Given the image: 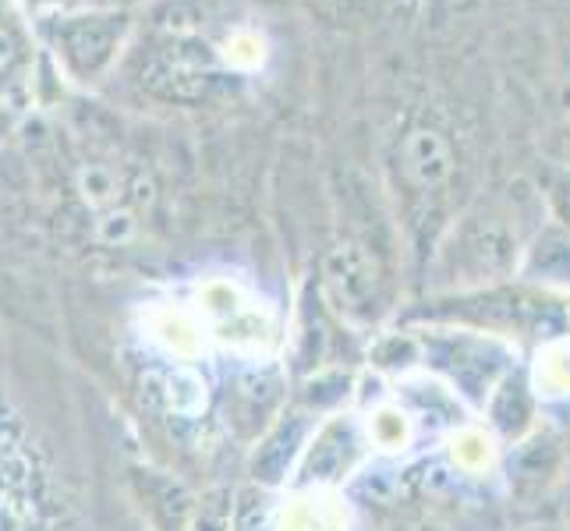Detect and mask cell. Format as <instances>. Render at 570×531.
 Here are the masks:
<instances>
[{"label": "cell", "mask_w": 570, "mask_h": 531, "mask_svg": "<svg viewBox=\"0 0 570 531\" xmlns=\"http://www.w3.org/2000/svg\"><path fill=\"white\" fill-rule=\"evenodd\" d=\"M546 220V195L524 177L475 191L429 255L425 291L461 294L518 281L524 248Z\"/></svg>", "instance_id": "obj_1"}, {"label": "cell", "mask_w": 570, "mask_h": 531, "mask_svg": "<svg viewBox=\"0 0 570 531\" xmlns=\"http://www.w3.org/2000/svg\"><path fill=\"white\" fill-rule=\"evenodd\" d=\"M386 177L404 238L422 273L443 230L468 206L461 146L436 121H407L386 149Z\"/></svg>", "instance_id": "obj_2"}, {"label": "cell", "mask_w": 570, "mask_h": 531, "mask_svg": "<svg viewBox=\"0 0 570 531\" xmlns=\"http://www.w3.org/2000/svg\"><path fill=\"white\" fill-rule=\"evenodd\" d=\"M404 326H458L507 344L514 341V347H542L570 337V294H553L524 281L461 294H425L415 308L404 312Z\"/></svg>", "instance_id": "obj_3"}, {"label": "cell", "mask_w": 570, "mask_h": 531, "mask_svg": "<svg viewBox=\"0 0 570 531\" xmlns=\"http://www.w3.org/2000/svg\"><path fill=\"white\" fill-rule=\"evenodd\" d=\"M36 39L50 50L65 78L75 86H96L125 61L135 36V11L75 4L36 22Z\"/></svg>", "instance_id": "obj_4"}, {"label": "cell", "mask_w": 570, "mask_h": 531, "mask_svg": "<svg viewBox=\"0 0 570 531\" xmlns=\"http://www.w3.org/2000/svg\"><path fill=\"white\" fill-rule=\"evenodd\" d=\"M135 86L167 107H203L230 78L220 53L195 32H153L128 61Z\"/></svg>", "instance_id": "obj_5"}, {"label": "cell", "mask_w": 570, "mask_h": 531, "mask_svg": "<svg viewBox=\"0 0 570 531\" xmlns=\"http://www.w3.org/2000/svg\"><path fill=\"white\" fill-rule=\"evenodd\" d=\"M390 252L368 234H344L320 269L323 302L351 326H376L393 308Z\"/></svg>", "instance_id": "obj_6"}, {"label": "cell", "mask_w": 570, "mask_h": 531, "mask_svg": "<svg viewBox=\"0 0 570 531\" xmlns=\"http://www.w3.org/2000/svg\"><path fill=\"white\" fill-rule=\"evenodd\" d=\"M415 333L419 344V362L425 368H436L440 376L471 404L485 407L489 393L510 372V362H518V347L507 341L485 337L475 330H458V326H407Z\"/></svg>", "instance_id": "obj_7"}, {"label": "cell", "mask_w": 570, "mask_h": 531, "mask_svg": "<svg viewBox=\"0 0 570 531\" xmlns=\"http://www.w3.org/2000/svg\"><path fill=\"white\" fill-rule=\"evenodd\" d=\"M372 454L365 422L355 411H333L320 422L305 446V454L294 468L291 489H341L358 475Z\"/></svg>", "instance_id": "obj_8"}, {"label": "cell", "mask_w": 570, "mask_h": 531, "mask_svg": "<svg viewBox=\"0 0 570 531\" xmlns=\"http://www.w3.org/2000/svg\"><path fill=\"white\" fill-rule=\"evenodd\" d=\"M206 312L213 319L216 337H220L224 344H230V347L248 351V354H269L273 347L281 344V333H277L273 316L263 305H255L252 298H245L242 291L213 287L206 294Z\"/></svg>", "instance_id": "obj_9"}, {"label": "cell", "mask_w": 570, "mask_h": 531, "mask_svg": "<svg viewBox=\"0 0 570 531\" xmlns=\"http://www.w3.org/2000/svg\"><path fill=\"white\" fill-rule=\"evenodd\" d=\"M320 429V411L316 407H291L287 415L277 419V425L269 429V436L259 443L252 458V479L259 482L263 489H273V485H284L294 468H298L305 446L312 440V432Z\"/></svg>", "instance_id": "obj_10"}, {"label": "cell", "mask_w": 570, "mask_h": 531, "mask_svg": "<svg viewBox=\"0 0 570 531\" xmlns=\"http://www.w3.org/2000/svg\"><path fill=\"white\" fill-rule=\"evenodd\" d=\"M563 471V443L553 429H535L532 436L510 446L507 479L518 500H539Z\"/></svg>", "instance_id": "obj_11"}, {"label": "cell", "mask_w": 570, "mask_h": 531, "mask_svg": "<svg viewBox=\"0 0 570 531\" xmlns=\"http://www.w3.org/2000/svg\"><path fill=\"white\" fill-rule=\"evenodd\" d=\"M535 415H539V397H535L532 383H528V372H521L514 365L485 401L489 432H493L503 446H514L539 429Z\"/></svg>", "instance_id": "obj_12"}, {"label": "cell", "mask_w": 570, "mask_h": 531, "mask_svg": "<svg viewBox=\"0 0 570 531\" xmlns=\"http://www.w3.org/2000/svg\"><path fill=\"white\" fill-rule=\"evenodd\" d=\"M518 281L553 294H570V227L549 216L524 248Z\"/></svg>", "instance_id": "obj_13"}, {"label": "cell", "mask_w": 570, "mask_h": 531, "mask_svg": "<svg viewBox=\"0 0 570 531\" xmlns=\"http://www.w3.org/2000/svg\"><path fill=\"white\" fill-rule=\"evenodd\" d=\"M273 531H351V507L341 489H291Z\"/></svg>", "instance_id": "obj_14"}, {"label": "cell", "mask_w": 570, "mask_h": 531, "mask_svg": "<svg viewBox=\"0 0 570 531\" xmlns=\"http://www.w3.org/2000/svg\"><path fill=\"white\" fill-rule=\"evenodd\" d=\"M36 29L14 0H0V96L22 92L36 68Z\"/></svg>", "instance_id": "obj_15"}, {"label": "cell", "mask_w": 570, "mask_h": 531, "mask_svg": "<svg viewBox=\"0 0 570 531\" xmlns=\"http://www.w3.org/2000/svg\"><path fill=\"white\" fill-rule=\"evenodd\" d=\"M365 432L372 450H380L386 458H401L404 450L415 443V411L404 407L401 397H383L365 411Z\"/></svg>", "instance_id": "obj_16"}, {"label": "cell", "mask_w": 570, "mask_h": 531, "mask_svg": "<svg viewBox=\"0 0 570 531\" xmlns=\"http://www.w3.org/2000/svg\"><path fill=\"white\" fill-rule=\"evenodd\" d=\"M500 440L489 432V425H461L446 440V461L461 475H493L500 464Z\"/></svg>", "instance_id": "obj_17"}, {"label": "cell", "mask_w": 570, "mask_h": 531, "mask_svg": "<svg viewBox=\"0 0 570 531\" xmlns=\"http://www.w3.org/2000/svg\"><path fill=\"white\" fill-rule=\"evenodd\" d=\"M528 383H532L539 404L570 401V337L535 347L532 365H528Z\"/></svg>", "instance_id": "obj_18"}, {"label": "cell", "mask_w": 570, "mask_h": 531, "mask_svg": "<svg viewBox=\"0 0 570 531\" xmlns=\"http://www.w3.org/2000/svg\"><path fill=\"white\" fill-rule=\"evenodd\" d=\"M273 524H277V503L269 500L266 489H245L234 503L230 531H273Z\"/></svg>", "instance_id": "obj_19"}, {"label": "cell", "mask_w": 570, "mask_h": 531, "mask_svg": "<svg viewBox=\"0 0 570 531\" xmlns=\"http://www.w3.org/2000/svg\"><path fill=\"white\" fill-rule=\"evenodd\" d=\"M553 153L560 167H570V61L563 65L553 89Z\"/></svg>", "instance_id": "obj_20"}, {"label": "cell", "mask_w": 570, "mask_h": 531, "mask_svg": "<svg viewBox=\"0 0 570 531\" xmlns=\"http://www.w3.org/2000/svg\"><path fill=\"white\" fill-rule=\"evenodd\" d=\"M546 195V209L553 216L557 224L570 227V167H560L553 177H549V185L542 188Z\"/></svg>", "instance_id": "obj_21"}, {"label": "cell", "mask_w": 570, "mask_h": 531, "mask_svg": "<svg viewBox=\"0 0 570 531\" xmlns=\"http://www.w3.org/2000/svg\"><path fill=\"white\" fill-rule=\"evenodd\" d=\"M14 4L22 8V14L36 26V22H43V18H50V14H57V11L75 8L78 0H14Z\"/></svg>", "instance_id": "obj_22"}, {"label": "cell", "mask_w": 570, "mask_h": 531, "mask_svg": "<svg viewBox=\"0 0 570 531\" xmlns=\"http://www.w3.org/2000/svg\"><path fill=\"white\" fill-rule=\"evenodd\" d=\"M82 4H92V8H121V11H135L146 0H82Z\"/></svg>", "instance_id": "obj_23"}, {"label": "cell", "mask_w": 570, "mask_h": 531, "mask_svg": "<svg viewBox=\"0 0 570 531\" xmlns=\"http://www.w3.org/2000/svg\"><path fill=\"white\" fill-rule=\"evenodd\" d=\"M567 518H570V475H567Z\"/></svg>", "instance_id": "obj_24"}, {"label": "cell", "mask_w": 570, "mask_h": 531, "mask_svg": "<svg viewBox=\"0 0 570 531\" xmlns=\"http://www.w3.org/2000/svg\"><path fill=\"white\" fill-rule=\"evenodd\" d=\"M78 4H82V0H78Z\"/></svg>", "instance_id": "obj_25"}]
</instances>
